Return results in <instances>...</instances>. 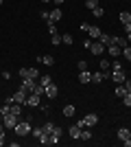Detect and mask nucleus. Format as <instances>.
<instances>
[{
  "label": "nucleus",
  "instance_id": "c756f323",
  "mask_svg": "<svg viewBox=\"0 0 131 147\" xmlns=\"http://www.w3.org/2000/svg\"><path fill=\"white\" fill-rule=\"evenodd\" d=\"M50 42H53V46H59L61 44V35L57 33V35H50Z\"/></svg>",
  "mask_w": 131,
  "mask_h": 147
},
{
  "label": "nucleus",
  "instance_id": "58836bf2",
  "mask_svg": "<svg viewBox=\"0 0 131 147\" xmlns=\"http://www.w3.org/2000/svg\"><path fill=\"white\" fill-rule=\"evenodd\" d=\"M90 26H92V24H87V22H81V31H83V33H87V31H90Z\"/></svg>",
  "mask_w": 131,
  "mask_h": 147
},
{
  "label": "nucleus",
  "instance_id": "f704fd0d",
  "mask_svg": "<svg viewBox=\"0 0 131 147\" xmlns=\"http://www.w3.org/2000/svg\"><path fill=\"white\" fill-rule=\"evenodd\" d=\"M37 141L42 143V145H48V134H42V136L37 138Z\"/></svg>",
  "mask_w": 131,
  "mask_h": 147
},
{
  "label": "nucleus",
  "instance_id": "c03bdc74",
  "mask_svg": "<svg viewBox=\"0 0 131 147\" xmlns=\"http://www.w3.org/2000/svg\"><path fill=\"white\" fill-rule=\"evenodd\" d=\"M2 2H5V0H0V5H2Z\"/></svg>",
  "mask_w": 131,
  "mask_h": 147
},
{
  "label": "nucleus",
  "instance_id": "ea45409f",
  "mask_svg": "<svg viewBox=\"0 0 131 147\" xmlns=\"http://www.w3.org/2000/svg\"><path fill=\"white\" fill-rule=\"evenodd\" d=\"M79 70H87V61H83V59L79 61Z\"/></svg>",
  "mask_w": 131,
  "mask_h": 147
},
{
  "label": "nucleus",
  "instance_id": "a878e982",
  "mask_svg": "<svg viewBox=\"0 0 131 147\" xmlns=\"http://www.w3.org/2000/svg\"><path fill=\"white\" fill-rule=\"evenodd\" d=\"M9 112H11V105H9V103H7V105H0V119L7 117Z\"/></svg>",
  "mask_w": 131,
  "mask_h": 147
},
{
  "label": "nucleus",
  "instance_id": "f3484780",
  "mask_svg": "<svg viewBox=\"0 0 131 147\" xmlns=\"http://www.w3.org/2000/svg\"><path fill=\"white\" fill-rule=\"evenodd\" d=\"M55 127H57V125H55V123H44V125H42V129H44V134H53V132H55Z\"/></svg>",
  "mask_w": 131,
  "mask_h": 147
},
{
  "label": "nucleus",
  "instance_id": "2f4dec72",
  "mask_svg": "<svg viewBox=\"0 0 131 147\" xmlns=\"http://www.w3.org/2000/svg\"><path fill=\"white\" fill-rule=\"evenodd\" d=\"M11 112L20 117V114H22V105H20V103H13V105H11Z\"/></svg>",
  "mask_w": 131,
  "mask_h": 147
},
{
  "label": "nucleus",
  "instance_id": "6e6552de",
  "mask_svg": "<svg viewBox=\"0 0 131 147\" xmlns=\"http://www.w3.org/2000/svg\"><path fill=\"white\" fill-rule=\"evenodd\" d=\"M37 84H39V81H35V79H22V86H20V88L26 90V92H33Z\"/></svg>",
  "mask_w": 131,
  "mask_h": 147
},
{
  "label": "nucleus",
  "instance_id": "dca6fc26",
  "mask_svg": "<svg viewBox=\"0 0 131 147\" xmlns=\"http://www.w3.org/2000/svg\"><path fill=\"white\" fill-rule=\"evenodd\" d=\"M118 20L122 22V24H129V22H131V13H129V11H120Z\"/></svg>",
  "mask_w": 131,
  "mask_h": 147
},
{
  "label": "nucleus",
  "instance_id": "a19ab883",
  "mask_svg": "<svg viewBox=\"0 0 131 147\" xmlns=\"http://www.w3.org/2000/svg\"><path fill=\"white\" fill-rule=\"evenodd\" d=\"M7 143V138H5V134H0V145H5Z\"/></svg>",
  "mask_w": 131,
  "mask_h": 147
},
{
  "label": "nucleus",
  "instance_id": "423d86ee",
  "mask_svg": "<svg viewBox=\"0 0 131 147\" xmlns=\"http://www.w3.org/2000/svg\"><path fill=\"white\" fill-rule=\"evenodd\" d=\"M109 79H114L116 84H122V81L127 79V77H125V70H122V68H112V73H109Z\"/></svg>",
  "mask_w": 131,
  "mask_h": 147
},
{
  "label": "nucleus",
  "instance_id": "0eeeda50",
  "mask_svg": "<svg viewBox=\"0 0 131 147\" xmlns=\"http://www.w3.org/2000/svg\"><path fill=\"white\" fill-rule=\"evenodd\" d=\"M39 101H42V97H39V94H35V92H29V94H26L24 105H29V108H35V105H39Z\"/></svg>",
  "mask_w": 131,
  "mask_h": 147
},
{
  "label": "nucleus",
  "instance_id": "6ab92c4d",
  "mask_svg": "<svg viewBox=\"0 0 131 147\" xmlns=\"http://www.w3.org/2000/svg\"><path fill=\"white\" fill-rule=\"evenodd\" d=\"M114 92H116V97H118V99H122V97L127 94V90H125V86H122V84H116V90H114Z\"/></svg>",
  "mask_w": 131,
  "mask_h": 147
},
{
  "label": "nucleus",
  "instance_id": "412c9836",
  "mask_svg": "<svg viewBox=\"0 0 131 147\" xmlns=\"http://www.w3.org/2000/svg\"><path fill=\"white\" fill-rule=\"evenodd\" d=\"M76 108L74 105H63V117H74Z\"/></svg>",
  "mask_w": 131,
  "mask_h": 147
},
{
  "label": "nucleus",
  "instance_id": "e433bc0d",
  "mask_svg": "<svg viewBox=\"0 0 131 147\" xmlns=\"http://www.w3.org/2000/svg\"><path fill=\"white\" fill-rule=\"evenodd\" d=\"M122 101H125V105H131V92H127L125 97H122Z\"/></svg>",
  "mask_w": 131,
  "mask_h": 147
},
{
  "label": "nucleus",
  "instance_id": "4be33fe9",
  "mask_svg": "<svg viewBox=\"0 0 131 147\" xmlns=\"http://www.w3.org/2000/svg\"><path fill=\"white\" fill-rule=\"evenodd\" d=\"M39 61H44L46 66H53V64H55V57L53 55H44V57H39Z\"/></svg>",
  "mask_w": 131,
  "mask_h": 147
},
{
  "label": "nucleus",
  "instance_id": "a18cd8bd",
  "mask_svg": "<svg viewBox=\"0 0 131 147\" xmlns=\"http://www.w3.org/2000/svg\"><path fill=\"white\" fill-rule=\"evenodd\" d=\"M129 138H131V136H129Z\"/></svg>",
  "mask_w": 131,
  "mask_h": 147
},
{
  "label": "nucleus",
  "instance_id": "37998d69",
  "mask_svg": "<svg viewBox=\"0 0 131 147\" xmlns=\"http://www.w3.org/2000/svg\"><path fill=\"white\" fill-rule=\"evenodd\" d=\"M53 2H55V5H61V2H66V0H53Z\"/></svg>",
  "mask_w": 131,
  "mask_h": 147
},
{
  "label": "nucleus",
  "instance_id": "bb28decb",
  "mask_svg": "<svg viewBox=\"0 0 131 147\" xmlns=\"http://www.w3.org/2000/svg\"><path fill=\"white\" fill-rule=\"evenodd\" d=\"M122 57H125L127 61H131V44H129V46H125V49H122Z\"/></svg>",
  "mask_w": 131,
  "mask_h": 147
},
{
  "label": "nucleus",
  "instance_id": "c9c22d12",
  "mask_svg": "<svg viewBox=\"0 0 131 147\" xmlns=\"http://www.w3.org/2000/svg\"><path fill=\"white\" fill-rule=\"evenodd\" d=\"M42 134H44V129H42V127H35V129H33V136H35V138H39Z\"/></svg>",
  "mask_w": 131,
  "mask_h": 147
},
{
  "label": "nucleus",
  "instance_id": "f03ea898",
  "mask_svg": "<svg viewBox=\"0 0 131 147\" xmlns=\"http://www.w3.org/2000/svg\"><path fill=\"white\" fill-rule=\"evenodd\" d=\"M18 121H20V117H18V114H13V112H9L7 117H2V125H5L7 129H15Z\"/></svg>",
  "mask_w": 131,
  "mask_h": 147
},
{
  "label": "nucleus",
  "instance_id": "4c0bfd02",
  "mask_svg": "<svg viewBox=\"0 0 131 147\" xmlns=\"http://www.w3.org/2000/svg\"><path fill=\"white\" fill-rule=\"evenodd\" d=\"M122 86H125L127 92H131V79H125V81H122Z\"/></svg>",
  "mask_w": 131,
  "mask_h": 147
},
{
  "label": "nucleus",
  "instance_id": "f8f14e48",
  "mask_svg": "<svg viewBox=\"0 0 131 147\" xmlns=\"http://www.w3.org/2000/svg\"><path fill=\"white\" fill-rule=\"evenodd\" d=\"M63 18V13H61V9H53V11H50V18H48V22H59V20Z\"/></svg>",
  "mask_w": 131,
  "mask_h": 147
},
{
  "label": "nucleus",
  "instance_id": "7c9ffc66",
  "mask_svg": "<svg viewBox=\"0 0 131 147\" xmlns=\"http://www.w3.org/2000/svg\"><path fill=\"white\" fill-rule=\"evenodd\" d=\"M50 81H53V79H50V75H42V77H39V84H42V86H48Z\"/></svg>",
  "mask_w": 131,
  "mask_h": 147
},
{
  "label": "nucleus",
  "instance_id": "aec40b11",
  "mask_svg": "<svg viewBox=\"0 0 131 147\" xmlns=\"http://www.w3.org/2000/svg\"><path fill=\"white\" fill-rule=\"evenodd\" d=\"M129 136H131V132H129L127 127H120V129H118V138H120V141H127Z\"/></svg>",
  "mask_w": 131,
  "mask_h": 147
},
{
  "label": "nucleus",
  "instance_id": "ddd939ff",
  "mask_svg": "<svg viewBox=\"0 0 131 147\" xmlns=\"http://www.w3.org/2000/svg\"><path fill=\"white\" fill-rule=\"evenodd\" d=\"M109 79V73H92V81L94 84H100V81Z\"/></svg>",
  "mask_w": 131,
  "mask_h": 147
},
{
  "label": "nucleus",
  "instance_id": "39448f33",
  "mask_svg": "<svg viewBox=\"0 0 131 147\" xmlns=\"http://www.w3.org/2000/svg\"><path fill=\"white\" fill-rule=\"evenodd\" d=\"M90 51H92L94 55H103V53H107V46L100 40H92V46H90Z\"/></svg>",
  "mask_w": 131,
  "mask_h": 147
},
{
  "label": "nucleus",
  "instance_id": "20e7f679",
  "mask_svg": "<svg viewBox=\"0 0 131 147\" xmlns=\"http://www.w3.org/2000/svg\"><path fill=\"white\" fill-rule=\"evenodd\" d=\"M20 77H22V79H37L39 70L37 68H20Z\"/></svg>",
  "mask_w": 131,
  "mask_h": 147
},
{
  "label": "nucleus",
  "instance_id": "79ce46f5",
  "mask_svg": "<svg viewBox=\"0 0 131 147\" xmlns=\"http://www.w3.org/2000/svg\"><path fill=\"white\" fill-rule=\"evenodd\" d=\"M127 42L131 44V31H129V33H127Z\"/></svg>",
  "mask_w": 131,
  "mask_h": 147
},
{
  "label": "nucleus",
  "instance_id": "7ed1b4c3",
  "mask_svg": "<svg viewBox=\"0 0 131 147\" xmlns=\"http://www.w3.org/2000/svg\"><path fill=\"white\" fill-rule=\"evenodd\" d=\"M76 123H79L81 127H94V125L98 123V117H96V114H85L81 121H76Z\"/></svg>",
  "mask_w": 131,
  "mask_h": 147
},
{
  "label": "nucleus",
  "instance_id": "a211bd4d",
  "mask_svg": "<svg viewBox=\"0 0 131 147\" xmlns=\"http://www.w3.org/2000/svg\"><path fill=\"white\" fill-rule=\"evenodd\" d=\"M87 33H90V37H92V40H98V37H100V29H98V26H90V31H87Z\"/></svg>",
  "mask_w": 131,
  "mask_h": 147
},
{
  "label": "nucleus",
  "instance_id": "49530a36",
  "mask_svg": "<svg viewBox=\"0 0 131 147\" xmlns=\"http://www.w3.org/2000/svg\"><path fill=\"white\" fill-rule=\"evenodd\" d=\"M0 123H2V121H0Z\"/></svg>",
  "mask_w": 131,
  "mask_h": 147
},
{
  "label": "nucleus",
  "instance_id": "393cba45",
  "mask_svg": "<svg viewBox=\"0 0 131 147\" xmlns=\"http://www.w3.org/2000/svg\"><path fill=\"white\" fill-rule=\"evenodd\" d=\"M79 141H92V132L90 129H81V138Z\"/></svg>",
  "mask_w": 131,
  "mask_h": 147
},
{
  "label": "nucleus",
  "instance_id": "9b49d317",
  "mask_svg": "<svg viewBox=\"0 0 131 147\" xmlns=\"http://www.w3.org/2000/svg\"><path fill=\"white\" fill-rule=\"evenodd\" d=\"M44 94H46V97H48V99H57V94H59V90H57V86H55V84H53V81H50L48 86H46V92H44Z\"/></svg>",
  "mask_w": 131,
  "mask_h": 147
},
{
  "label": "nucleus",
  "instance_id": "c85d7f7f",
  "mask_svg": "<svg viewBox=\"0 0 131 147\" xmlns=\"http://www.w3.org/2000/svg\"><path fill=\"white\" fill-rule=\"evenodd\" d=\"M61 42H63V44H68V46H70V44L74 42V40H72V35H70V33H63V35H61Z\"/></svg>",
  "mask_w": 131,
  "mask_h": 147
},
{
  "label": "nucleus",
  "instance_id": "1a4fd4ad",
  "mask_svg": "<svg viewBox=\"0 0 131 147\" xmlns=\"http://www.w3.org/2000/svg\"><path fill=\"white\" fill-rule=\"evenodd\" d=\"M81 125H79V123H74V125H72V127L68 129V134H70V138H74V141H79V138H81Z\"/></svg>",
  "mask_w": 131,
  "mask_h": 147
},
{
  "label": "nucleus",
  "instance_id": "72a5a7b5",
  "mask_svg": "<svg viewBox=\"0 0 131 147\" xmlns=\"http://www.w3.org/2000/svg\"><path fill=\"white\" fill-rule=\"evenodd\" d=\"M100 68H103V70H109V68H112L109 59H100Z\"/></svg>",
  "mask_w": 131,
  "mask_h": 147
},
{
  "label": "nucleus",
  "instance_id": "f257e3e1",
  "mask_svg": "<svg viewBox=\"0 0 131 147\" xmlns=\"http://www.w3.org/2000/svg\"><path fill=\"white\" fill-rule=\"evenodd\" d=\"M31 117L26 119V121H18V125H15V129H13V132H15V134L18 136H26L29 134V132H31Z\"/></svg>",
  "mask_w": 131,
  "mask_h": 147
},
{
  "label": "nucleus",
  "instance_id": "9d476101",
  "mask_svg": "<svg viewBox=\"0 0 131 147\" xmlns=\"http://www.w3.org/2000/svg\"><path fill=\"white\" fill-rule=\"evenodd\" d=\"M26 94H29V92L20 88V90L15 92V94H13V103H20V105H24V101H26Z\"/></svg>",
  "mask_w": 131,
  "mask_h": 147
},
{
  "label": "nucleus",
  "instance_id": "5701e85b",
  "mask_svg": "<svg viewBox=\"0 0 131 147\" xmlns=\"http://www.w3.org/2000/svg\"><path fill=\"white\" fill-rule=\"evenodd\" d=\"M92 13H94V18H103V16H105V9H103V7H94Z\"/></svg>",
  "mask_w": 131,
  "mask_h": 147
},
{
  "label": "nucleus",
  "instance_id": "b1692460",
  "mask_svg": "<svg viewBox=\"0 0 131 147\" xmlns=\"http://www.w3.org/2000/svg\"><path fill=\"white\" fill-rule=\"evenodd\" d=\"M100 42L105 44V46H112V35H105V33H100V37H98Z\"/></svg>",
  "mask_w": 131,
  "mask_h": 147
},
{
  "label": "nucleus",
  "instance_id": "4468645a",
  "mask_svg": "<svg viewBox=\"0 0 131 147\" xmlns=\"http://www.w3.org/2000/svg\"><path fill=\"white\" fill-rule=\"evenodd\" d=\"M79 81H81V84H90V81H92V73H90V70H81V73H79Z\"/></svg>",
  "mask_w": 131,
  "mask_h": 147
},
{
  "label": "nucleus",
  "instance_id": "2eb2a0df",
  "mask_svg": "<svg viewBox=\"0 0 131 147\" xmlns=\"http://www.w3.org/2000/svg\"><path fill=\"white\" fill-rule=\"evenodd\" d=\"M107 55L118 57V55H122V49H120V46H107Z\"/></svg>",
  "mask_w": 131,
  "mask_h": 147
},
{
  "label": "nucleus",
  "instance_id": "cd10ccee",
  "mask_svg": "<svg viewBox=\"0 0 131 147\" xmlns=\"http://www.w3.org/2000/svg\"><path fill=\"white\" fill-rule=\"evenodd\" d=\"M46 24H48V33H50V35H57V33H59V31H57V24H55V22H46Z\"/></svg>",
  "mask_w": 131,
  "mask_h": 147
},
{
  "label": "nucleus",
  "instance_id": "473e14b6",
  "mask_svg": "<svg viewBox=\"0 0 131 147\" xmlns=\"http://www.w3.org/2000/svg\"><path fill=\"white\" fill-rule=\"evenodd\" d=\"M85 7H87V9H94V7H98V0H85Z\"/></svg>",
  "mask_w": 131,
  "mask_h": 147
}]
</instances>
